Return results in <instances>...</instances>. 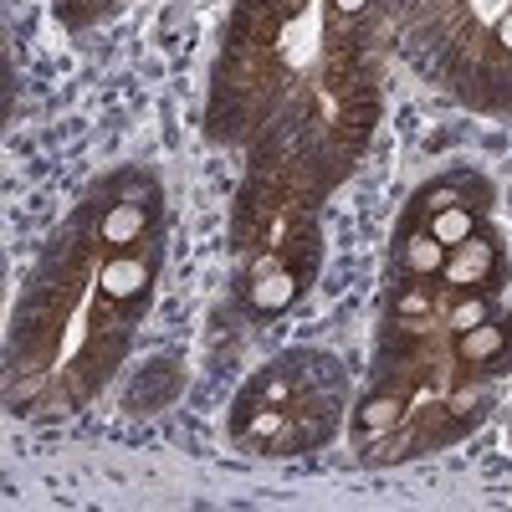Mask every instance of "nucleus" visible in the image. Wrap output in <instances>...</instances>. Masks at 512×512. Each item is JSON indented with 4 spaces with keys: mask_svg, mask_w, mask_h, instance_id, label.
I'll list each match as a JSON object with an SVG mask.
<instances>
[{
    "mask_svg": "<svg viewBox=\"0 0 512 512\" xmlns=\"http://www.w3.org/2000/svg\"><path fill=\"white\" fill-rule=\"evenodd\" d=\"M497 272H502V256H497V246H492L487 236H466L461 246H451V251H446V267H441V277H446L451 287H461V292L487 287Z\"/></svg>",
    "mask_w": 512,
    "mask_h": 512,
    "instance_id": "1",
    "label": "nucleus"
},
{
    "mask_svg": "<svg viewBox=\"0 0 512 512\" xmlns=\"http://www.w3.org/2000/svg\"><path fill=\"white\" fill-rule=\"evenodd\" d=\"M512 349V323H477L461 333V359L466 364H497Z\"/></svg>",
    "mask_w": 512,
    "mask_h": 512,
    "instance_id": "2",
    "label": "nucleus"
},
{
    "mask_svg": "<svg viewBox=\"0 0 512 512\" xmlns=\"http://www.w3.org/2000/svg\"><path fill=\"white\" fill-rule=\"evenodd\" d=\"M103 292L113 297V303H128V297L149 292V262L144 256H113V262L103 267Z\"/></svg>",
    "mask_w": 512,
    "mask_h": 512,
    "instance_id": "3",
    "label": "nucleus"
},
{
    "mask_svg": "<svg viewBox=\"0 0 512 512\" xmlns=\"http://www.w3.org/2000/svg\"><path fill=\"white\" fill-rule=\"evenodd\" d=\"M400 262H405L410 277H436V272L446 267V246H441L431 231H415V236L400 246Z\"/></svg>",
    "mask_w": 512,
    "mask_h": 512,
    "instance_id": "4",
    "label": "nucleus"
},
{
    "mask_svg": "<svg viewBox=\"0 0 512 512\" xmlns=\"http://www.w3.org/2000/svg\"><path fill=\"white\" fill-rule=\"evenodd\" d=\"M425 231H431L446 251L461 246L466 236H472V205H446V210H436V216L425 221Z\"/></svg>",
    "mask_w": 512,
    "mask_h": 512,
    "instance_id": "5",
    "label": "nucleus"
},
{
    "mask_svg": "<svg viewBox=\"0 0 512 512\" xmlns=\"http://www.w3.org/2000/svg\"><path fill=\"white\" fill-rule=\"evenodd\" d=\"M292 297H297V277L292 272H272V277H262V282L251 287V303L262 308V313H282Z\"/></svg>",
    "mask_w": 512,
    "mask_h": 512,
    "instance_id": "6",
    "label": "nucleus"
},
{
    "mask_svg": "<svg viewBox=\"0 0 512 512\" xmlns=\"http://www.w3.org/2000/svg\"><path fill=\"white\" fill-rule=\"evenodd\" d=\"M395 415H400V400H395V395H374V400H364V410H359V431L374 436L379 425H390Z\"/></svg>",
    "mask_w": 512,
    "mask_h": 512,
    "instance_id": "7",
    "label": "nucleus"
},
{
    "mask_svg": "<svg viewBox=\"0 0 512 512\" xmlns=\"http://www.w3.org/2000/svg\"><path fill=\"white\" fill-rule=\"evenodd\" d=\"M477 323H487V297H461L456 303V313H451V328H477Z\"/></svg>",
    "mask_w": 512,
    "mask_h": 512,
    "instance_id": "8",
    "label": "nucleus"
},
{
    "mask_svg": "<svg viewBox=\"0 0 512 512\" xmlns=\"http://www.w3.org/2000/svg\"><path fill=\"white\" fill-rule=\"evenodd\" d=\"M369 6V0H338V11H344V16H354V11H364Z\"/></svg>",
    "mask_w": 512,
    "mask_h": 512,
    "instance_id": "9",
    "label": "nucleus"
}]
</instances>
